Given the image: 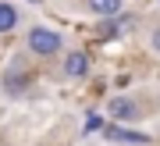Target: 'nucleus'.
Returning a JSON list of instances; mask_svg holds the SVG:
<instances>
[{
    "label": "nucleus",
    "mask_w": 160,
    "mask_h": 146,
    "mask_svg": "<svg viewBox=\"0 0 160 146\" xmlns=\"http://www.w3.org/2000/svg\"><path fill=\"white\" fill-rule=\"evenodd\" d=\"M107 114L114 121H135L139 107H135V100H128V96H114V100H107Z\"/></svg>",
    "instance_id": "obj_3"
},
{
    "label": "nucleus",
    "mask_w": 160,
    "mask_h": 146,
    "mask_svg": "<svg viewBox=\"0 0 160 146\" xmlns=\"http://www.w3.org/2000/svg\"><path fill=\"white\" fill-rule=\"evenodd\" d=\"M18 22H22V11H18L14 4H7V0H0V36L18 29Z\"/></svg>",
    "instance_id": "obj_5"
},
{
    "label": "nucleus",
    "mask_w": 160,
    "mask_h": 146,
    "mask_svg": "<svg viewBox=\"0 0 160 146\" xmlns=\"http://www.w3.org/2000/svg\"><path fill=\"white\" fill-rule=\"evenodd\" d=\"M25 50L32 57H57L64 50V36L57 29H50V25H32L25 32Z\"/></svg>",
    "instance_id": "obj_1"
},
{
    "label": "nucleus",
    "mask_w": 160,
    "mask_h": 146,
    "mask_svg": "<svg viewBox=\"0 0 160 146\" xmlns=\"http://www.w3.org/2000/svg\"><path fill=\"white\" fill-rule=\"evenodd\" d=\"M103 135L107 139H114V143H146V135H139V132H128V128H121V125H107L103 128Z\"/></svg>",
    "instance_id": "obj_6"
},
{
    "label": "nucleus",
    "mask_w": 160,
    "mask_h": 146,
    "mask_svg": "<svg viewBox=\"0 0 160 146\" xmlns=\"http://www.w3.org/2000/svg\"><path fill=\"white\" fill-rule=\"evenodd\" d=\"M157 4H160V0H157Z\"/></svg>",
    "instance_id": "obj_8"
},
{
    "label": "nucleus",
    "mask_w": 160,
    "mask_h": 146,
    "mask_svg": "<svg viewBox=\"0 0 160 146\" xmlns=\"http://www.w3.org/2000/svg\"><path fill=\"white\" fill-rule=\"evenodd\" d=\"M61 75H64V79H86V75H89V54L78 50V46L68 50L64 61H61Z\"/></svg>",
    "instance_id": "obj_2"
},
{
    "label": "nucleus",
    "mask_w": 160,
    "mask_h": 146,
    "mask_svg": "<svg viewBox=\"0 0 160 146\" xmlns=\"http://www.w3.org/2000/svg\"><path fill=\"white\" fill-rule=\"evenodd\" d=\"M149 46H153V54H160V25L149 32Z\"/></svg>",
    "instance_id": "obj_7"
},
{
    "label": "nucleus",
    "mask_w": 160,
    "mask_h": 146,
    "mask_svg": "<svg viewBox=\"0 0 160 146\" xmlns=\"http://www.w3.org/2000/svg\"><path fill=\"white\" fill-rule=\"evenodd\" d=\"M86 7H89L96 18H114V14H121L125 0H86Z\"/></svg>",
    "instance_id": "obj_4"
}]
</instances>
